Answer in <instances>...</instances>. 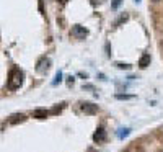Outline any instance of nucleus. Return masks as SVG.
Segmentation results:
<instances>
[{
  "label": "nucleus",
  "instance_id": "f257e3e1",
  "mask_svg": "<svg viewBox=\"0 0 163 152\" xmlns=\"http://www.w3.org/2000/svg\"><path fill=\"white\" fill-rule=\"evenodd\" d=\"M21 84H23V72L20 69H12L10 77H8V87L10 89H20Z\"/></svg>",
  "mask_w": 163,
  "mask_h": 152
},
{
  "label": "nucleus",
  "instance_id": "1a4fd4ad",
  "mask_svg": "<svg viewBox=\"0 0 163 152\" xmlns=\"http://www.w3.org/2000/svg\"><path fill=\"white\" fill-rule=\"evenodd\" d=\"M127 20V15H126V13H124V15H121V17H119L116 21H114V26H119V25H121V23H124V21Z\"/></svg>",
  "mask_w": 163,
  "mask_h": 152
},
{
  "label": "nucleus",
  "instance_id": "f03ea898",
  "mask_svg": "<svg viewBox=\"0 0 163 152\" xmlns=\"http://www.w3.org/2000/svg\"><path fill=\"white\" fill-rule=\"evenodd\" d=\"M49 67H51V59H47V57H41V59L38 61V66H36V70L38 72H46Z\"/></svg>",
  "mask_w": 163,
  "mask_h": 152
},
{
  "label": "nucleus",
  "instance_id": "7ed1b4c3",
  "mask_svg": "<svg viewBox=\"0 0 163 152\" xmlns=\"http://www.w3.org/2000/svg\"><path fill=\"white\" fill-rule=\"evenodd\" d=\"M72 34L75 36V38H79V39H83L85 36H87V30H85L83 26H80V25H75L72 28Z\"/></svg>",
  "mask_w": 163,
  "mask_h": 152
},
{
  "label": "nucleus",
  "instance_id": "ddd939ff",
  "mask_svg": "<svg viewBox=\"0 0 163 152\" xmlns=\"http://www.w3.org/2000/svg\"><path fill=\"white\" fill-rule=\"evenodd\" d=\"M104 2V0H91V3H93V5H96V3H103Z\"/></svg>",
  "mask_w": 163,
  "mask_h": 152
},
{
  "label": "nucleus",
  "instance_id": "2eb2a0df",
  "mask_svg": "<svg viewBox=\"0 0 163 152\" xmlns=\"http://www.w3.org/2000/svg\"><path fill=\"white\" fill-rule=\"evenodd\" d=\"M88 152H96V150H88Z\"/></svg>",
  "mask_w": 163,
  "mask_h": 152
},
{
  "label": "nucleus",
  "instance_id": "20e7f679",
  "mask_svg": "<svg viewBox=\"0 0 163 152\" xmlns=\"http://www.w3.org/2000/svg\"><path fill=\"white\" fill-rule=\"evenodd\" d=\"M82 110L85 114H96L98 113V106L93 103H83L82 105Z\"/></svg>",
  "mask_w": 163,
  "mask_h": 152
},
{
  "label": "nucleus",
  "instance_id": "9d476101",
  "mask_svg": "<svg viewBox=\"0 0 163 152\" xmlns=\"http://www.w3.org/2000/svg\"><path fill=\"white\" fill-rule=\"evenodd\" d=\"M117 98H119V100H131L132 95H117Z\"/></svg>",
  "mask_w": 163,
  "mask_h": 152
},
{
  "label": "nucleus",
  "instance_id": "4468645a",
  "mask_svg": "<svg viewBox=\"0 0 163 152\" xmlns=\"http://www.w3.org/2000/svg\"><path fill=\"white\" fill-rule=\"evenodd\" d=\"M57 111H60V106H55L54 110H52V113H57Z\"/></svg>",
  "mask_w": 163,
  "mask_h": 152
},
{
  "label": "nucleus",
  "instance_id": "39448f33",
  "mask_svg": "<svg viewBox=\"0 0 163 152\" xmlns=\"http://www.w3.org/2000/svg\"><path fill=\"white\" fill-rule=\"evenodd\" d=\"M93 139H95V142H103L106 139V131L103 128H98L96 133L93 134Z\"/></svg>",
  "mask_w": 163,
  "mask_h": 152
},
{
  "label": "nucleus",
  "instance_id": "423d86ee",
  "mask_svg": "<svg viewBox=\"0 0 163 152\" xmlns=\"http://www.w3.org/2000/svg\"><path fill=\"white\" fill-rule=\"evenodd\" d=\"M33 116H34V118H38V119H44V118L47 116V111L44 110V108H38V110H34Z\"/></svg>",
  "mask_w": 163,
  "mask_h": 152
},
{
  "label": "nucleus",
  "instance_id": "6e6552de",
  "mask_svg": "<svg viewBox=\"0 0 163 152\" xmlns=\"http://www.w3.org/2000/svg\"><path fill=\"white\" fill-rule=\"evenodd\" d=\"M21 121H25V114H15V116L10 119V123H13V124H15V123H21Z\"/></svg>",
  "mask_w": 163,
  "mask_h": 152
},
{
  "label": "nucleus",
  "instance_id": "dca6fc26",
  "mask_svg": "<svg viewBox=\"0 0 163 152\" xmlns=\"http://www.w3.org/2000/svg\"><path fill=\"white\" fill-rule=\"evenodd\" d=\"M60 2H65V0H60Z\"/></svg>",
  "mask_w": 163,
  "mask_h": 152
},
{
  "label": "nucleus",
  "instance_id": "0eeeda50",
  "mask_svg": "<svg viewBox=\"0 0 163 152\" xmlns=\"http://www.w3.org/2000/svg\"><path fill=\"white\" fill-rule=\"evenodd\" d=\"M148 64H150V56H148V54H144L142 57H140V61H139V66H140V67H147Z\"/></svg>",
  "mask_w": 163,
  "mask_h": 152
},
{
  "label": "nucleus",
  "instance_id": "9b49d317",
  "mask_svg": "<svg viewBox=\"0 0 163 152\" xmlns=\"http://www.w3.org/2000/svg\"><path fill=\"white\" fill-rule=\"evenodd\" d=\"M60 72H57V75H55V80H54V84H57V82H60Z\"/></svg>",
  "mask_w": 163,
  "mask_h": 152
},
{
  "label": "nucleus",
  "instance_id": "f8f14e48",
  "mask_svg": "<svg viewBox=\"0 0 163 152\" xmlns=\"http://www.w3.org/2000/svg\"><path fill=\"white\" fill-rule=\"evenodd\" d=\"M117 67H119V69H129V66H127V64H117Z\"/></svg>",
  "mask_w": 163,
  "mask_h": 152
}]
</instances>
